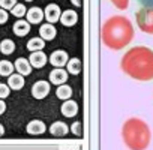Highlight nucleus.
Masks as SVG:
<instances>
[{
    "mask_svg": "<svg viewBox=\"0 0 153 150\" xmlns=\"http://www.w3.org/2000/svg\"><path fill=\"white\" fill-rule=\"evenodd\" d=\"M9 95H11L9 86H8V84H3V83H0V99H6Z\"/></svg>",
    "mask_w": 153,
    "mask_h": 150,
    "instance_id": "obj_28",
    "label": "nucleus"
},
{
    "mask_svg": "<svg viewBox=\"0 0 153 150\" xmlns=\"http://www.w3.org/2000/svg\"><path fill=\"white\" fill-rule=\"evenodd\" d=\"M50 134L53 135V137H65V135H68V132H69V126L65 123V122H54L51 126H50Z\"/></svg>",
    "mask_w": 153,
    "mask_h": 150,
    "instance_id": "obj_16",
    "label": "nucleus"
},
{
    "mask_svg": "<svg viewBox=\"0 0 153 150\" xmlns=\"http://www.w3.org/2000/svg\"><path fill=\"white\" fill-rule=\"evenodd\" d=\"M39 38H42L44 41H53L56 36H57V30L54 27V24H50V23H45V24H41L39 27Z\"/></svg>",
    "mask_w": 153,
    "mask_h": 150,
    "instance_id": "obj_14",
    "label": "nucleus"
},
{
    "mask_svg": "<svg viewBox=\"0 0 153 150\" xmlns=\"http://www.w3.org/2000/svg\"><path fill=\"white\" fill-rule=\"evenodd\" d=\"M135 30L129 18L123 15H113L104 21L101 29V39L104 45L110 50L119 51L131 44Z\"/></svg>",
    "mask_w": 153,
    "mask_h": 150,
    "instance_id": "obj_2",
    "label": "nucleus"
},
{
    "mask_svg": "<svg viewBox=\"0 0 153 150\" xmlns=\"http://www.w3.org/2000/svg\"><path fill=\"white\" fill-rule=\"evenodd\" d=\"M26 18H27L26 21L29 24H41L44 20V11L38 6H33L26 12Z\"/></svg>",
    "mask_w": 153,
    "mask_h": 150,
    "instance_id": "obj_12",
    "label": "nucleus"
},
{
    "mask_svg": "<svg viewBox=\"0 0 153 150\" xmlns=\"http://www.w3.org/2000/svg\"><path fill=\"white\" fill-rule=\"evenodd\" d=\"M122 140L129 150H146L152 141L150 126L140 117H129L122 126Z\"/></svg>",
    "mask_w": 153,
    "mask_h": 150,
    "instance_id": "obj_3",
    "label": "nucleus"
},
{
    "mask_svg": "<svg viewBox=\"0 0 153 150\" xmlns=\"http://www.w3.org/2000/svg\"><path fill=\"white\" fill-rule=\"evenodd\" d=\"M50 90H51V84L45 80H39L32 86V96L35 99H44L50 95Z\"/></svg>",
    "mask_w": 153,
    "mask_h": 150,
    "instance_id": "obj_5",
    "label": "nucleus"
},
{
    "mask_svg": "<svg viewBox=\"0 0 153 150\" xmlns=\"http://www.w3.org/2000/svg\"><path fill=\"white\" fill-rule=\"evenodd\" d=\"M15 68L14 63L9 60H0V77H9L11 74H14Z\"/></svg>",
    "mask_w": 153,
    "mask_h": 150,
    "instance_id": "obj_22",
    "label": "nucleus"
},
{
    "mask_svg": "<svg viewBox=\"0 0 153 150\" xmlns=\"http://www.w3.org/2000/svg\"><path fill=\"white\" fill-rule=\"evenodd\" d=\"M76 21H78V14L72 9H66L62 12L60 15V23L66 27H71V26H75Z\"/></svg>",
    "mask_w": 153,
    "mask_h": 150,
    "instance_id": "obj_15",
    "label": "nucleus"
},
{
    "mask_svg": "<svg viewBox=\"0 0 153 150\" xmlns=\"http://www.w3.org/2000/svg\"><path fill=\"white\" fill-rule=\"evenodd\" d=\"M60 113H62L65 117H68V119L75 117L76 114H78V104H76L74 99H68V101H65V102L62 104Z\"/></svg>",
    "mask_w": 153,
    "mask_h": 150,
    "instance_id": "obj_10",
    "label": "nucleus"
},
{
    "mask_svg": "<svg viewBox=\"0 0 153 150\" xmlns=\"http://www.w3.org/2000/svg\"><path fill=\"white\" fill-rule=\"evenodd\" d=\"M17 5V0H0V8L5 11H11Z\"/></svg>",
    "mask_w": 153,
    "mask_h": 150,
    "instance_id": "obj_26",
    "label": "nucleus"
},
{
    "mask_svg": "<svg viewBox=\"0 0 153 150\" xmlns=\"http://www.w3.org/2000/svg\"><path fill=\"white\" fill-rule=\"evenodd\" d=\"M14 68H15V71H17V74H20V75H23V77H26V75H29L30 72H32V65L29 63V60L27 59H24V57H18L15 62H14Z\"/></svg>",
    "mask_w": 153,
    "mask_h": 150,
    "instance_id": "obj_13",
    "label": "nucleus"
},
{
    "mask_svg": "<svg viewBox=\"0 0 153 150\" xmlns=\"http://www.w3.org/2000/svg\"><path fill=\"white\" fill-rule=\"evenodd\" d=\"M45 47V41L42 38H32L29 42H27V50L30 53H35V51H42Z\"/></svg>",
    "mask_w": 153,
    "mask_h": 150,
    "instance_id": "obj_21",
    "label": "nucleus"
},
{
    "mask_svg": "<svg viewBox=\"0 0 153 150\" xmlns=\"http://www.w3.org/2000/svg\"><path fill=\"white\" fill-rule=\"evenodd\" d=\"M24 77L23 75H20V74H11L9 77H8V86H9V89L11 90H21L23 87H24Z\"/></svg>",
    "mask_w": 153,
    "mask_h": 150,
    "instance_id": "obj_17",
    "label": "nucleus"
},
{
    "mask_svg": "<svg viewBox=\"0 0 153 150\" xmlns=\"http://www.w3.org/2000/svg\"><path fill=\"white\" fill-rule=\"evenodd\" d=\"M110 2H113V5L120 11H125L129 6V0H110Z\"/></svg>",
    "mask_w": 153,
    "mask_h": 150,
    "instance_id": "obj_27",
    "label": "nucleus"
},
{
    "mask_svg": "<svg viewBox=\"0 0 153 150\" xmlns=\"http://www.w3.org/2000/svg\"><path fill=\"white\" fill-rule=\"evenodd\" d=\"M12 30H14V33L17 35V36H20V38H23V36H26L29 32H30V24L26 21V20H17L15 23H14V26H12Z\"/></svg>",
    "mask_w": 153,
    "mask_h": 150,
    "instance_id": "obj_18",
    "label": "nucleus"
},
{
    "mask_svg": "<svg viewBox=\"0 0 153 150\" xmlns=\"http://www.w3.org/2000/svg\"><path fill=\"white\" fill-rule=\"evenodd\" d=\"M15 51V42L12 39H3L0 42V53L5 54V56H9Z\"/></svg>",
    "mask_w": 153,
    "mask_h": 150,
    "instance_id": "obj_23",
    "label": "nucleus"
},
{
    "mask_svg": "<svg viewBox=\"0 0 153 150\" xmlns=\"http://www.w3.org/2000/svg\"><path fill=\"white\" fill-rule=\"evenodd\" d=\"M8 18H9L8 11H5V9L0 8V24H5V23L8 21Z\"/></svg>",
    "mask_w": 153,
    "mask_h": 150,
    "instance_id": "obj_29",
    "label": "nucleus"
},
{
    "mask_svg": "<svg viewBox=\"0 0 153 150\" xmlns=\"http://www.w3.org/2000/svg\"><path fill=\"white\" fill-rule=\"evenodd\" d=\"M24 2H33V0H24Z\"/></svg>",
    "mask_w": 153,
    "mask_h": 150,
    "instance_id": "obj_34",
    "label": "nucleus"
},
{
    "mask_svg": "<svg viewBox=\"0 0 153 150\" xmlns=\"http://www.w3.org/2000/svg\"><path fill=\"white\" fill-rule=\"evenodd\" d=\"M26 12H27V9H26V6L23 5V3H17L12 9H11V14L14 15V17H17V18H23V17H26Z\"/></svg>",
    "mask_w": 153,
    "mask_h": 150,
    "instance_id": "obj_24",
    "label": "nucleus"
},
{
    "mask_svg": "<svg viewBox=\"0 0 153 150\" xmlns=\"http://www.w3.org/2000/svg\"><path fill=\"white\" fill-rule=\"evenodd\" d=\"M135 18H137V26L140 27L141 32L153 35V8L143 6L141 9L137 11Z\"/></svg>",
    "mask_w": 153,
    "mask_h": 150,
    "instance_id": "obj_4",
    "label": "nucleus"
},
{
    "mask_svg": "<svg viewBox=\"0 0 153 150\" xmlns=\"http://www.w3.org/2000/svg\"><path fill=\"white\" fill-rule=\"evenodd\" d=\"M27 60H29V63L32 65V68L41 69V68H44V66L47 65L48 57H47V54H45L44 51H35V53H32V54L29 56Z\"/></svg>",
    "mask_w": 153,
    "mask_h": 150,
    "instance_id": "obj_9",
    "label": "nucleus"
},
{
    "mask_svg": "<svg viewBox=\"0 0 153 150\" xmlns=\"http://www.w3.org/2000/svg\"><path fill=\"white\" fill-rule=\"evenodd\" d=\"M5 111H6V102L3 99H0V116H2Z\"/></svg>",
    "mask_w": 153,
    "mask_h": 150,
    "instance_id": "obj_30",
    "label": "nucleus"
},
{
    "mask_svg": "<svg viewBox=\"0 0 153 150\" xmlns=\"http://www.w3.org/2000/svg\"><path fill=\"white\" fill-rule=\"evenodd\" d=\"M71 3L74 6H81L83 5V0H71Z\"/></svg>",
    "mask_w": 153,
    "mask_h": 150,
    "instance_id": "obj_32",
    "label": "nucleus"
},
{
    "mask_svg": "<svg viewBox=\"0 0 153 150\" xmlns=\"http://www.w3.org/2000/svg\"><path fill=\"white\" fill-rule=\"evenodd\" d=\"M120 69L137 81L153 80V50L146 45H137L128 50L122 60Z\"/></svg>",
    "mask_w": 153,
    "mask_h": 150,
    "instance_id": "obj_1",
    "label": "nucleus"
},
{
    "mask_svg": "<svg viewBox=\"0 0 153 150\" xmlns=\"http://www.w3.org/2000/svg\"><path fill=\"white\" fill-rule=\"evenodd\" d=\"M60 15H62V11H60V6L56 5V3H50L47 5V8L44 9V18L47 20V23L50 24H54L60 20Z\"/></svg>",
    "mask_w": 153,
    "mask_h": 150,
    "instance_id": "obj_7",
    "label": "nucleus"
},
{
    "mask_svg": "<svg viewBox=\"0 0 153 150\" xmlns=\"http://www.w3.org/2000/svg\"><path fill=\"white\" fill-rule=\"evenodd\" d=\"M68 72H66V69H63V68H54L51 72H50V75H48V78H50V84H56V86H60V84H66V81H68Z\"/></svg>",
    "mask_w": 153,
    "mask_h": 150,
    "instance_id": "obj_6",
    "label": "nucleus"
},
{
    "mask_svg": "<svg viewBox=\"0 0 153 150\" xmlns=\"http://www.w3.org/2000/svg\"><path fill=\"white\" fill-rule=\"evenodd\" d=\"M69 131H71L74 135H76V137H81V135H83V126H81V122H75V123H72L71 128H69Z\"/></svg>",
    "mask_w": 153,
    "mask_h": 150,
    "instance_id": "obj_25",
    "label": "nucleus"
},
{
    "mask_svg": "<svg viewBox=\"0 0 153 150\" xmlns=\"http://www.w3.org/2000/svg\"><path fill=\"white\" fill-rule=\"evenodd\" d=\"M26 131L29 135H42L45 131H47V125L39 120V119H35V120H30L26 126Z\"/></svg>",
    "mask_w": 153,
    "mask_h": 150,
    "instance_id": "obj_11",
    "label": "nucleus"
},
{
    "mask_svg": "<svg viewBox=\"0 0 153 150\" xmlns=\"http://www.w3.org/2000/svg\"><path fill=\"white\" fill-rule=\"evenodd\" d=\"M5 135V128H3V125L0 123V137H3Z\"/></svg>",
    "mask_w": 153,
    "mask_h": 150,
    "instance_id": "obj_33",
    "label": "nucleus"
},
{
    "mask_svg": "<svg viewBox=\"0 0 153 150\" xmlns=\"http://www.w3.org/2000/svg\"><path fill=\"white\" fill-rule=\"evenodd\" d=\"M68 60H69V56H68V53H66L65 50H56V51H53L51 56L48 57V62H50L54 68H63V66H66Z\"/></svg>",
    "mask_w": 153,
    "mask_h": 150,
    "instance_id": "obj_8",
    "label": "nucleus"
},
{
    "mask_svg": "<svg viewBox=\"0 0 153 150\" xmlns=\"http://www.w3.org/2000/svg\"><path fill=\"white\" fill-rule=\"evenodd\" d=\"M56 96L62 101H68L71 99L72 96V87L69 84H60L57 86V90H56Z\"/></svg>",
    "mask_w": 153,
    "mask_h": 150,
    "instance_id": "obj_20",
    "label": "nucleus"
},
{
    "mask_svg": "<svg viewBox=\"0 0 153 150\" xmlns=\"http://www.w3.org/2000/svg\"><path fill=\"white\" fill-rule=\"evenodd\" d=\"M140 2L144 5V6H149V8H153V0H140Z\"/></svg>",
    "mask_w": 153,
    "mask_h": 150,
    "instance_id": "obj_31",
    "label": "nucleus"
},
{
    "mask_svg": "<svg viewBox=\"0 0 153 150\" xmlns=\"http://www.w3.org/2000/svg\"><path fill=\"white\" fill-rule=\"evenodd\" d=\"M81 69H83V63H81V60L78 57H72V59L68 60V63H66V72L68 74L78 75L81 72Z\"/></svg>",
    "mask_w": 153,
    "mask_h": 150,
    "instance_id": "obj_19",
    "label": "nucleus"
}]
</instances>
